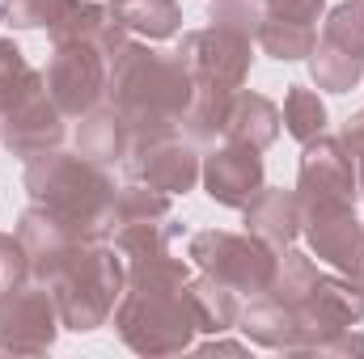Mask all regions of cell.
<instances>
[{"label": "cell", "instance_id": "obj_17", "mask_svg": "<svg viewBox=\"0 0 364 359\" xmlns=\"http://www.w3.org/2000/svg\"><path fill=\"white\" fill-rule=\"evenodd\" d=\"M127 148H132V127L114 106H106V110L93 106L90 114H81V127H77L81 157H90L93 165H110V161H123Z\"/></svg>", "mask_w": 364, "mask_h": 359}, {"label": "cell", "instance_id": "obj_24", "mask_svg": "<svg viewBox=\"0 0 364 359\" xmlns=\"http://www.w3.org/2000/svg\"><path fill=\"white\" fill-rule=\"evenodd\" d=\"M43 85H47L43 72L30 68L26 55H21L9 38H0V114H9L21 97H30V93L43 89Z\"/></svg>", "mask_w": 364, "mask_h": 359}, {"label": "cell", "instance_id": "obj_18", "mask_svg": "<svg viewBox=\"0 0 364 359\" xmlns=\"http://www.w3.org/2000/svg\"><path fill=\"white\" fill-rule=\"evenodd\" d=\"M186 287H191V304H195V321H199V330H208V334H225V330L237 326L242 304H237V292H233L229 283H220V279H212V275L199 270V279H191Z\"/></svg>", "mask_w": 364, "mask_h": 359}, {"label": "cell", "instance_id": "obj_14", "mask_svg": "<svg viewBox=\"0 0 364 359\" xmlns=\"http://www.w3.org/2000/svg\"><path fill=\"white\" fill-rule=\"evenodd\" d=\"M51 43H90L97 47L106 60H114L132 38H127V26L119 21L114 4H85V0H73L68 13L51 26Z\"/></svg>", "mask_w": 364, "mask_h": 359}, {"label": "cell", "instance_id": "obj_27", "mask_svg": "<svg viewBox=\"0 0 364 359\" xmlns=\"http://www.w3.org/2000/svg\"><path fill=\"white\" fill-rule=\"evenodd\" d=\"M26 279H30V254H26V245L17 237L0 233V292H9V287H17Z\"/></svg>", "mask_w": 364, "mask_h": 359}, {"label": "cell", "instance_id": "obj_10", "mask_svg": "<svg viewBox=\"0 0 364 359\" xmlns=\"http://www.w3.org/2000/svg\"><path fill=\"white\" fill-rule=\"evenodd\" d=\"M106 77H110V60L90 43H55L43 72L51 101L64 114H90L106 93Z\"/></svg>", "mask_w": 364, "mask_h": 359}, {"label": "cell", "instance_id": "obj_13", "mask_svg": "<svg viewBox=\"0 0 364 359\" xmlns=\"http://www.w3.org/2000/svg\"><path fill=\"white\" fill-rule=\"evenodd\" d=\"M305 237L322 263H331L339 275L364 279V224L356 220V211L314 216V220H305Z\"/></svg>", "mask_w": 364, "mask_h": 359}, {"label": "cell", "instance_id": "obj_30", "mask_svg": "<svg viewBox=\"0 0 364 359\" xmlns=\"http://www.w3.org/2000/svg\"><path fill=\"white\" fill-rule=\"evenodd\" d=\"M339 144L348 148V157L364 161V110H356V114L343 123V136H339Z\"/></svg>", "mask_w": 364, "mask_h": 359}, {"label": "cell", "instance_id": "obj_22", "mask_svg": "<svg viewBox=\"0 0 364 359\" xmlns=\"http://www.w3.org/2000/svg\"><path fill=\"white\" fill-rule=\"evenodd\" d=\"M255 43L272 55V60H309L314 43H318V30L305 26V21H288V17H263L259 30H255Z\"/></svg>", "mask_w": 364, "mask_h": 359}, {"label": "cell", "instance_id": "obj_34", "mask_svg": "<svg viewBox=\"0 0 364 359\" xmlns=\"http://www.w3.org/2000/svg\"><path fill=\"white\" fill-rule=\"evenodd\" d=\"M114 4H119V0H114Z\"/></svg>", "mask_w": 364, "mask_h": 359}, {"label": "cell", "instance_id": "obj_32", "mask_svg": "<svg viewBox=\"0 0 364 359\" xmlns=\"http://www.w3.org/2000/svg\"><path fill=\"white\" fill-rule=\"evenodd\" d=\"M356 182H360V194H364V161H360V174H356Z\"/></svg>", "mask_w": 364, "mask_h": 359}, {"label": "cell", "instance_id": "obj_29", "mask_svg": "<svg viewBox=\"0 0 364 359\" xmlns=\"http://www.w3.org/2000/svg\"><path fill=\"white\" fill-rule=\"evenodd\" d=\"M352 351H360L364 355V338L360 334H348V330H335L331 338H322L309 355H352Z\"/></svg>", "mask_w": 364, "mask_h": 359}, {"label": "cell", "instance_id": "obj_8", "mask_svg": "<svg viewBox=\"0 0 364 359\" xmlns=\"http://www.w3.org/2000/svg\"><path fill=\"white\" fill-rule=\"evenodd\" d=\"M60 309L47 283H17L0 292V351L4 355H43L55 343Z\"/></svg>", "mask_w": 364, "mask_h": 359}, {"label": "cell", "instance_id": "obj_33", "mask_svg": "<svg viewBox=\"0 0 364 359\" xmlns=\"http://www.w3.org/2000/svg\"><path fill=\"white\" fill-rule=\"evenodd\" d=\"M0 21H4V4H0Z\"/></svg>", "mask_w": 364, "mask_h": 359}, {"label": "cell", "instance_id": "obj_2", "mask_svg": "<svg viewBox=\"0 0 364 359\" xmlns=\"http://www.w3.org/2000/svg\"><path fill=\"white\" fill-rule=\"evenodd\" d=\"M106 97L127 118L132 140L136 136H157V131H178L182 114L191 106V72H186V64L178 55L127 43L110 60Z\"/></svg>", "mask_w": 364, "mask_h": 359}, {"label": "cell", "instance_id": "obj_15", "mask_svg": "<svg viewBox=\"0 0 364 359\" xmlns=\"http://www.w3.org/2000/svg\"><path fill=\"white\" fill-rule=\"evenodd\" d=\"M242 211H246V233H255L259 241H267L275 254L288 250L296 241V233L305 228L296 190H272V186H263Z\"/></svg>", "mask_w": 364, "mask_h": 359}, {"label": "cell", "instance_id": "obj_4", "mask_svg": "<svg viewBox=\"0 0 364 359\" xmlns=\"http://www.w3.org/2000/svg\"><path fill=\"white\" fill-rule=\"evenodd\" d=\"M123 254L110 241H81L60 263H51L38 283L51 287L60 321L68 330H97L114 317V304L123 296Z\"/></svg>", "mask_w": 364, "mask_h": 359}, {"label": "cell", "instance_id": "obj_23", "mask_svg": "<svg viewBox=\"0 0 364 359\" xmlns=\"http://www.w3.org/2000/svg\"><path fill=\"white\" fill-rule=\"evenodd\" d=\"M284 127L292 140L309 144L314 136L326 131V101L318 97V89H305V85H288V97H284Z\"/></svg>", "mask_w": 364, "mask_h": 359}, {"label": "cell", "instance_id": "obj_31", "mask_svg": "<svg viewBox=\"0 0 364 359\" xmlns=\"http://www.w3.org/2000/svg\"><path fill=\"white\" fill-rule=\"evenodd\" d=\"M199 351H233V355H242L246 347H242V343H203Z\"/></svg>", "mask_w": 364, "mask_h": 359}, {"label": "cell", "instance_id": "obj_26", "mask_svg": "<svg viewBox=\"0 0 364 359\" xmlns=\"http://www.w3.org/2000/svg\"><path fill=\"white\" fill-rule=\"evenodd\" d=\"M73 0H4V17L17 26V30H38V26H55L64 13H68Z\"/></svg>", "mask_w": 364, "mask_h": 359}, {"label": "cell", "instance_id": "obj_25", "mask_svg": "<svg viewBox=\"0 0 364 359\" xmlns=\"http://www.w3.org/2000/svg\"><path fill=\"white\" fill-rule=\"evenodd\" d=\"M322 38L343 47V51L364 55V0H343L339 9H331L326 26H322Z\"/></svg>", "mask_w": 364, "mask_h": 359}, {"label": "cell", "instance_id": "obj_9", "mask_svg": "<svg viewBox=\"0 0 364 359\" xmlns=\"http://www.w3.org/2000/svg\"><path fill=\"white\" fill-rule=\"evenodd\" d=\"M199 153L195 140H182L178 131H157V136H136L127 157H123V174L132 182H144L153 190L166 194H186L199 182Z\"/></svg>", "mask_w": 364, "mask_h": 359}, {"label": "cell", "instance_id": "obj_19", "mask_svg": "<svg viewBox=\"0 0 364 359\" xmlns=\"http://www.w3.org/2000/svg\"><path fill=\"white\" fill-rule=\"evenodd\" d=\"M182 233V224L174 216H157V220H132V224H119L110 233V245L136 263V258H157V254H170L174 237Z\"/></svg>", "mask_w": 364, "mask_h": 359}, {"label": "cell", "instance_id": "obj_1", "mask_svg": "<svg viewBox=\"0 0 364 359\" xmlns=\"http://www.w3.org/2000/svg\"><path fill=\"white\" fill-rule=\"evenodd\" d=\"M186 283H191V267L170 254L127 263L123 296L114 304V326L132 351L174 355L191 347V334L199 330V321H195Z\"/></svg>", "mask_w": 364, "mask_h": 359}, {"label": "cell", "instance_id": "obj_11", "mask_svg": "<svg viewBox=\"0 0 364 359\" xmlns=\"http://www.w3.org/2000/svg\"><path fill=\"white\" fill-rule=\"evenodd\" d=\"M60 140H64V110L51 101L47 85L21 97L9 114H0V144L21 161L60 148Z\"/></svg>", "mask_w": 364, "mask_h": 359}, {"label": "cell", "instance_id": "obj_16", "mask_svg": "<svg viewBox=\"0 0 364 359\" xmlns=\"http://www.w3.org/2000/svg\"><path fill=\"white\" fill-rule=\"evenodd\" d=\"M279 123H284V114H279V106H275L272 97H263V93H233V101H229V114H225V140L229 144H246V148H267L275 136H279Z\"/></svg>", "mask_w": 364, "mask_h": 359}, {"label": "cell", "instance_id": "obj_21", "mask_svg": "<svg viewBox=\"0 0 364 359\" xmlns=\"http://www.w3.org/2000/svg\"><path fill=\"white\" fill-rule=\"evenodd\" d=\"M309 72H314L318 89L348 93V89H356V85H360L364 55H356V51H343V47H335V43L318 38V43H314V51H309Z\"/></svg>", "mask_w": 364, "mask_h": 359}, {"label": "cell", "instance_id": "obj_20", "mask_svg": "<svg viewBox=\"0 0 364 359\" xmlns=\"http://www.w3.org/2000/svg\"><path fill=\"white\" fill-rule=\"evenodd\" d=\"M114 13H119V21L127 26V34H140V38H149V43L174 38L182 30L178 0H119Z\"/></svg>", "mask_w": 364, "mask_h": 359}, {"label": "cell", "instance_id": "obj_3", "mask_svg": "<svg viewBox=\"0 0 364 359\" xmlns=\"http://www.w3.org/2000/svg\"><path fill=\"white\" fill-rule=\"evenodd\" d=\"M26 194L34 207L51 211L68 228H77L90 241H106V211L114 199V186L102 165H93L81 153H38L26 161Z\"/></svg>", "mask_w": 364, "mask_h": 359}, {"label": "cell", "instance_id": "obj_7", "mask_svg": "<svg viewBox=\"0 0 364 359\" xmlns=\"http://www.w3.org/2000/svg\"><path fill=\"white\" fill-rule=\"evenodd\" d=\"M356 194L360 182L352 170L348 148L335 136H314L301 153V174H296V199H301V216H326V211H356Z\"/></svg>", "mask_w": 364, "mask_h": 359}, {"label": "cell", "instance_id": "obj_12", "mask_svg": "<svg viewBox=\"0 0 364 359\" xmlns=\"http://www.w3.org/2000/svg\"><path fill=\"white\" fill-rule=\"evenodd\" d=\"M199 178H203L208 194L220 207H246L263 190V157H259V148L225 140V148H216L212 157H203Z\"/></svg>", "mask_w": 364, "mask_h": 359}, {"label": "cell", "instance_id": "obj_28", "mask_svg": "<svg viewBox=\"0 0 364 359\" xmlns=\"http://www.w3.org/2000/svg\"><path fill=\"white\" fill-rule=\"evenodd\" d=\"M263 17H288V21H305L318 26L322 17V0H259Z\"/></svg>", "mask_w": 364, "mask_h": 359}, {"label": "cell", "instance_id": "obj_5", "mask_svg": "<svg viewBox=\"0 0 364 359\" xmlns=\"http://www.w3.org/2000/svg\"><path fill=\"white\" fill-rule=\"evenodd\" d=\"M250 51H255V38L220 21L182 34L178 60L191 72V93L229 101L250 77Z\"/></svg>", "mask_w": 364, "mask_h": 359}, {"label": "cell", "instance_id": "obj_6", "mask_svg": "<svg viewBox=\"0 0 364 359\" xmlns=\"http://www.w3.org/2000/svg\"><path fill=\"white\" fill-rule=\"evenodd\" d=\"M275 258L279 254L267 241H259L255 233L203 228V233L191 237V263L203 275L229 283L233 292H250V296L267 292V283H272V275H275Z\"/></svg>", "mask_w": 364, "mask_h": 359}]
</instances>
